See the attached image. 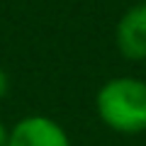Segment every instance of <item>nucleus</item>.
Instances as JSON below:
<instances>
[{
  "mask_svg": "<svg viewBox=\"0 0 146 146\" xmlns=\"http://www.w3.org/2000/svg\"><path fill=\"white\" fill-rule=\"evenodd\" d=\"M98 117L119 134L146 131V83L139 78H112L95 95Z\"/></svg>",
  "mask_w": 146,
  "mask_h": 146,
  "instance_id": "f257e3e1",
  "label": "nucleus"
},
{
  "mask_svg": "<svg viewBox=\"0 0 146 146\" xmlns=\"http://www.w3.org/2000/svg\"><path fill=\"white\" fill-rule=\"evenodd\" d=\"M7 146H71V139L58 122L44 115H32L10 129Z\"/></svg>",
  "mask_w": 146,
  "mask_h": 146,
  "instance_id": "f03ea898",
  "label": "nucleus"
},
{
  "mask_svg": "<svg viewBox=\"0 0 146 146\" xmlns=\"http://www.w3.org/2000/svg\"><path fill=\"white\" fill-rule=\"evenodd\" d=\"M117 49L129 61H146V3L131 5L117 22Z\"/></svg>",
  "mask_w": 146,
  "mask_h": 146,
  "instance_id": "7ed1b4c3",
  "label": "nucleus"
},
{
  "mask_svg": "<svg viewBox=\"0 0 146 146\" xmlns=\"http://www.w3.org/2000/svg\"><path fill=\"white\" fill-rule=\"evenodd\" d=\"M5 93H7V73L0 68V98H3Z\"/></svg>",
  "mask_w": 146,
  "mask_h": 146,
  "instance_id": "20e7f679",
  "label": "nucleus"
},
{
  "mask_svg": "<svg viewBox=\"0 0 146 146\" xmlns=\"http://www.w3.org/2000/svg\"><path fill=\"white\" fill-rule=\"evenodd\" d=\"M7 139H10V131H7L5 124L0 122V146H7Z\"/></svg>",
  "mask_w": 146,
  "mask_h": 146,
  "instance_id": "39448f33",
  "label": "nucleus"
},
{
  "mask_svg": "<svg viewBox=\"0 0 146 146\" xmlns=\"http://www.w3.org/2000/svg\"><path fill=\"white\" fill-rule=\"evenodd\" d=\"M144 3H146V0H144Z\"/></svg>",
  "mask_w": 146,
  "mask_h": 146,
  "instance_id": "423d86ee",
  "label": "nucleus"
}]
</instances>
